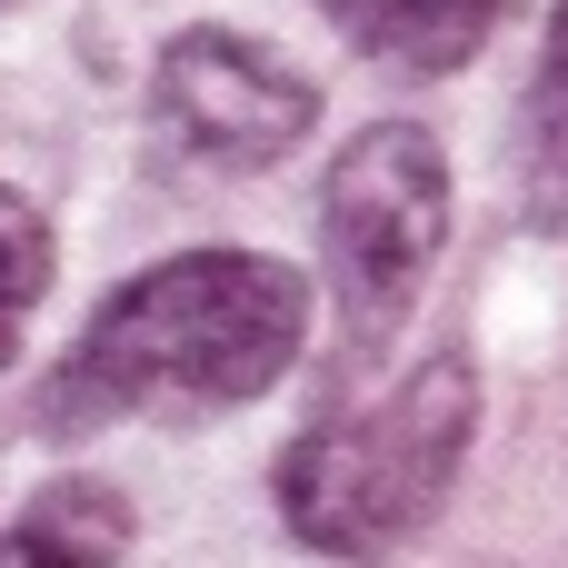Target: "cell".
Masks as SVG:
<instances>
[{
  "label": "cell",
  "mask_w": 568,
  "mask_h": 568,
  "mask_svg": "<svg viewBox=\"0 0 568 568\" xmlns=\"http://www.w3.org/2000/svg\"><path fill=\"white\" fill-rule=\"evenodd\" d=\"M300 339H310V280L290 260H260V250L160 260V270H140L100 300V320L80 329V349L50 379L40 429L80 439V429H110L150 399L250 409L300 359Z\"/></svg>",
  "instance_id": "cell-1"
},
{
  "label": "cell",
  "mask_w": 568,
  "mask_h": 568,
  "mask_svg": "<svg viewBox=\"0 0 568 568\" xmlns=\"http://www.w3.org/2000/svg\"><path fill=\"white\" fill-rule=\"evenodd\" d=\"M469 439H479V369L459 349H439L389 399H369L349 419H320L280 459V519L320 559L379 568L449 509Z\"/></svg>",
  "instance_id": "cell-2"
},
{
  "label": "cell",
  "mask_w": 568,
  "mask_h": 568,
  "mask_svg": "<svg viewBox=\"0 0 568 568\" xmlns=\"http://www.w3.org/2000/svg\"><path fill=\"white\" fill-rule=\"evenodd\" d=\"M320 240H329V280L359 339H389L409 320V300L439 270L449 240V160L419 120H379L359 130L329 180H320Z\"/></svg>",
  "instance_id": "cell-3"
},
{
  "label": "cell",
  "mask_w": 568,
  "mask_h": 568,
  "mask_svg": "<svg viewBox=\"0 0 568 568\" xmlns=\"http://www.w3.org/2000/svg\"><path fill=\"white\" fill-rule=\"evenodd\" d=\"M150 90H160V120H170L200 160H220V170H270V160H290V150L310 140V120H320V90H310L280 50H260V40H240V30H180V40L160 50Z\"/></svg>",
  "instance_id": "cell-4"
},
{
  "label": "cell",
  "mask_w": 568,
  "mask_h": 568,
  "mask_svg": "<svg viewBox=\"0 0 568 568\" xmlns=\"http://www.w3.org/2000/svg\"><path fill=\"white\" fill-rule=\"evenodd\" d=\"M320 10L339 20L349 50H369L389 70H419V80L479 60V40L499 30V0H320Z\"/></svg>",
  "instance_id": "cell-5"
},
{
  "label": "cell",
  "mask_w": 568,
  "mask_h": 568,
  "mask_svg": "<svg viewBox=\"0 0 568 568\" xmlns=\"http://www.w3.org/2000/svg\"><path fill=\"white\" fill-rule=\"evenodd\" d=\"M120 559H130V499L110 479H50L0 529V568H120Z\"/></svg>",
  "instance_id": "cell-6"
},
{
  "label": "cell",
  "mask_w": 568,
  "mask_h": 568,
  "mask_svg": "<svg viewBox=\"0 0 568 568\" xmlns=\"http://www.w3.org/2000/svg\"><path fill=\"white\" fill-rule=\"evenodd\" d=\"M519 200L539 230H568V80L539 70L529 110H519Z\"/></svg>",
  "instance_id": "cell-7"
},
{
  "label": "cell",
  "mask_w": 568,
  "mask_h": 568,
  "mask_svg": "<svg viewBox=\"0 0 568 568\" xmlns=\"http://www.w3.org/2000/svg\"><path fill=\"white\" fill-rule=\"evenodd\" d=\"M40 290H50V220L20 190H0V320L30 310Z\"/></svg>",
  "instance_id": "cell-8"
},
{
  "label": "cell",
  "mask_w": 568,
  "mask_h": 568,
  "mask_svg": "<svg viewBox=\"0 0 568 568\" xmlns=\"http://www.w3.org/2000/svg\"><path fill=\"white\" fill-rule=\"evenodd\" d=\"M539 70H559V80H568V0L549 10V60H539Z\"/></svg>",
  "instance_id": "cell-9"
}]
</instances>
